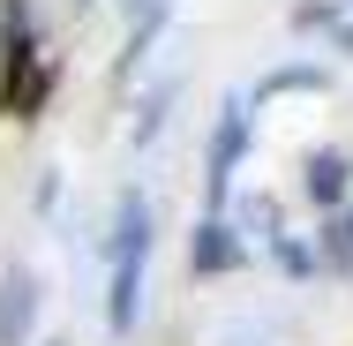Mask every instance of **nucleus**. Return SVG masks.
Listing matches in <instances>:
<instances>
[{
  "label": "nucleus",
  "mask_w": 353,
  "mask_h": 346,
  "mask_svg": "<svg viewBox=\"0 0 353 346\" xmlns=\"http://www.w3.org/2000/svg\"><path fill=\"white\" fill-rule=\"evenodd\" d=\"M323 233H331V241H323V256H331V264H353V211H339Z\"/></svg>",
  "instance_id": "7"
},
{
  "label": "nucleus",
  "mask_w": 353,
  "mask_h": 346,
  "mask_svg": "<svg viewBox=\"0 0 353 346\" xmlns=\"http://www.w3.org/2000/svg\"><path fill=\"white\" fill-rule=\"evenodd\" d=\"M279 90H323V68H279L263 83V98H279Z\"/></svg>",
  "instance_id": "8"
},
{
  "label": "nucleus",
  "mask_w": 353,
  "mask_h": 346,
  "mask_svg": "<svg viewBox=\"0 0 353 346\" xmlns=\"http://www.w3.org/2000/svg\"><path fill=\"white\" fill-rule=\"evenodd\" d=\"M105 331L128 339L143 316V264H150V196L143 189H121V211H113V249H105Z\"/></svg>",
  "instance_id": "1"
},
{
  "label": "nucleus",
  "mask_w": 353,
  "mask_h": 346,
  "mask_svg": "<svg viewBox=\"0 0 353 346\" xmlns=\"http://www.w3.org/2000/svg\"><path fill=\"white\" fill-rule=\"evenodd\" d=\"M0 46H8V53H0V106H8L15 121H38V106H46L53 83H61V61L38 53L23 0H0Z\"/></svg>",
  "instance_id": "2"
},
{
  "label": "nucleus",
  "mask_w": 353,
  "mask_h": 346,
  "mask_svg": "<svg viewBox=\"0 0 353 346\" xmlns=\"http://www.w3.org/2000/svg\"><path fill=\"white\" fill-rule=\"evenodd\" d=\"M83 8H90V0H83Z\"/></svg>",
  "instance_id": "10"
},
{
  "label": "nucleus",
  "mask_w": 353,
  "mask_h": 346,
  "mask_svg": "<svg viewBox=\"0 0 353 346\" xmlns=\"http://www.w3.org/2000/svg\"><path fill=\"white\" fill-rule=\"evenodd\" d=\"M53 346H61V339H53Z\"/></svg>",
  "instance_id": "11"
},
{
  "label": "nucleus",
  "mask_w": 353,
  "mask_h": 346,
  "mask_svg": "<svg viewBox=\"0 0 353 346\" xmlns=\"http://www.w3.org/2000/svg\"><path fill=\"white\" fill-rule=\"evenodd\" d=\"M165 106H173V83H158V90L143 98V121H136V136H143V143L158 136V113H165Z\"/></svg>",
  "instance_id": "9"
},
{
  "label": "nucleus",
  "mask_w": 353,
  "mask_h": 346,
  "mask_svg": "<svg viewBox=\"0 0 353 346\" xmlns=\"http://www.w3.org/2000/svg\"><path fill=\"white\" fill-rule=\"evenodd\" d=\"M346 189H353V166L339 151H316V158H308V196H316V204H339Z\"/></svg>",
  "instance_id": "6"
},
{
  "label": "nucleus",
  "mask_w": 353,
  "mask_h": 346,
  "mask_svg": "<svg viewBox=\"0 0 353 346\" xmlns=\"http://www.w3.org/2000/svg\"><path fill=\"white\" fill-rule=\"evenodd\" d=\"M248 256V241H241V218H225V211H211L203 226H196V271L218 278V271H233Z\"/></svg>",
  "instance_id": "5"
},
{
  "label": "nucleus",
  "mask_w": 353,
  "mask_h": 346,
  "mask_svg": "<svg viewBox=\"0 0 353 346\" xmlns=\"http://www.w3.org/2000/svg\"><path fill=\"white\" fill-rule=\"evenodd\" d=\"M38 309H46V286L30 264H8L0 271V346H23L38 331Z\"/></svg>",
  "instance_id": "4"
},
{
  "label": "nucleus",
  "mask_w": 353,
  "mask_h": 346,
  "mask_svg": "<svg viewBox=\"0 0 353 346\" xmlns=\"http://www.w3.org/2000/svg\"><path fill=\"white\" fill-rule=\"evenodd\" d=\"M241 158H248V106H225L218 128H211V151H203V196H211V211H225Z\"/></svg>",
  "instance_id": "3"
}]
</instances>
